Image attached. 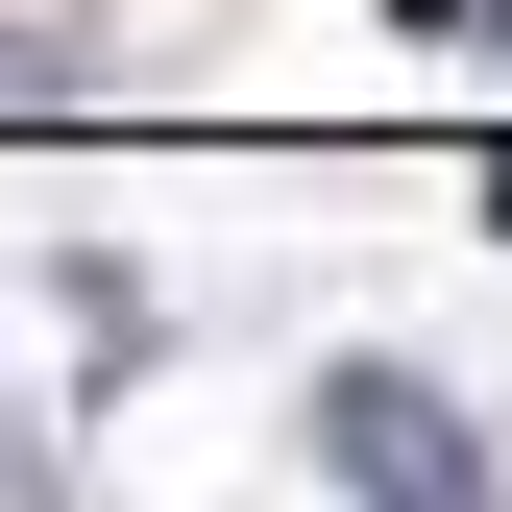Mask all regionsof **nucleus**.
<instances>
[{
    "instance_id": "obj_1",
    "label": "nucleus",
    "mask_w": 512,
    "mask_h": 512,
    "mask_svg": "<svg viewBox=\"0 0 512 512\" xmlns=\"http://www.w3.org/2000/svg\"><path fill=\"white\" fill-rule=\"evenodd\" d=\"M317 464H342L366 512H464V488H488V439L439 415L415 366H342V391H317Z\"/></svg>"
}]
</instances>
